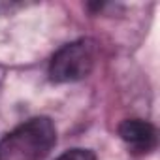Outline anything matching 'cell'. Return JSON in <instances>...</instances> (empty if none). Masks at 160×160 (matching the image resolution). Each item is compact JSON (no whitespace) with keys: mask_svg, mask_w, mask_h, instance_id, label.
I'll return each mask as SVG.
<instances>
[{"mask_svg":"<svg viewBox=\"0 0 160 160\" xmlns=\"http://www.w3.org/2000/svg\"><path fill=\"white\" fill-rule=\"evenodd\" d=\"M57 160H96V154L89 149H72L60 154Z\"/></svg>","mask_w":160,"mask_h":160,"instance_id":"277c9868","label":"cell"},{"mask_svg":"<svg viewBox=\"0 0 160 160\" xmlns=\"http://www.w3.org/2000/svg\"><path fill=\"white\" fill-rule=\"evenodd\" d=\"M25 8V4H17V2H0V15H12L13 12Z\"/></svg>","mask_w":160,"mask_h":160,"instance_id":"5b68a950","label":"cell"},{"mask_svg":"<svg viewBox=\"0 0 160 160\" xmlns=\"http://www.w3.org/2000/svg\"><path fill=\"white\" fill-rule=\"evenodd\" d=\"M119 136L134 154H147L156 149V128L143 119H126L119 126Z\"/></svg>","mask_w":160,"mask_h":160,"instance_id":"3957f363","label":"cell"},{"mask_svg":"<svg viewBox=\"0 0 160 160\" xmlns=\"http://www.w3.org/2000/svg\"><path fill=\"white\" fill-rule=\"evenodd\" d=\"M98 47L92 40L81 38L62 45L49 62V77L55 83H73L85 79L96 64Z\"/></svg>","mask_w":160,"mask_h":160,"instance_id":"7a4b0ae2","label":"cell"},{"mask_svg":"<svg viewBox=\"0 0 160 160\" xmlns=\"http://www.w3.org/2000/svg\"><path fill=\"white\" fill-rule=\"evenodd\" d=\"M57 143V128L47 117H34L0 139V160H43Z\"/></svg>","mask_w":160,"mask_h":160,"instance_id":"6da1fadb","label":"cell"}]
</instances>
